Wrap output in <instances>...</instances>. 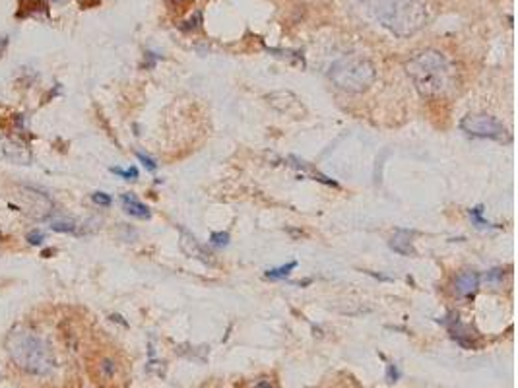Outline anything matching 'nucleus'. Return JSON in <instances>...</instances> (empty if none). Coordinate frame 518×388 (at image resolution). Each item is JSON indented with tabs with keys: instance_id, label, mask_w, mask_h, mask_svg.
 Here are the masks:
<instances>
[{
	"instance_id": "nucleus-14",
	"label": "nucleus",
	"mask_w": 518,
	"mask_h": 388,
	"mask_svg": "<svg viewBox=\"0 0 518 388\" xmlns=\"http://www.w3.org/2000/svg\"><path fill=\"white\" fill-rule=\"evenodd\" d=\"M111 173L118 175L127 181H136L138 179V169L136 167H128V169H120V167H111Z\"/></svg>"
},
{
	"instance_id": "nucleus-6",
	"label": "nucleus",
	"mask_w": 518,
	"mask_h": 388,
	"mask_svg": "<svg viewBox=\"0 0 518 388\" xmlns=\"http://www.w3.org/2000/svg\"><path fill=\"white\" fill-rule=\"evenodd\" d=\"M18 196L23 202V208L28 210L31 217L35 220H47L53 213V200L47 192H43L35 186H20Z\"/></svg>"
},
{
	"instance_id": "nucleus-18",
	"label": "nucleus",
	"mask_w": 518,
	"mask_h": 388,
	"mask_svg": "<svg viewBox=\"0 0 518 388\" xmlns=\"http://www.w3.org/2000/svg\"><path fill=\"white\" fill-rule=\"evenodd\" d=\"M481 212H483V208L481 206H478V208H474V210H470V217H472V222L474 223H478L479 227H485V225H489L483 217H481Z\"/></svg>"
},
{
	"instance_id": "nucleus-1",
	"label": "nucleus",
	"mask_w": 518,
	"mask_h": 388,
	"mask_svg": "<svg viewBox=\"0 0 518 388\" xmlns=\"http://www.w3.org/2000/svg\"><path fill=\"white\" fill-rule=\"evenodd\" d=\"M408 76L423 97H447L458 87L456 68L439 51H421L406 64Z\"/></svg>"
},
{
	"instance_id": "nucleus-8",
	"label": "nucleus",
	"mask_w": 518,
	"mask_h": 388,
	"mask_svg": "<svg viewBox=\"0 0 518 388\" xmlns=\"http://www.w3.org/2000/svg\"><path fill=\"white\" fill-rule=\"evenodd\" d=\"M120 204H122V210L132 217H138V220H150L152 217L150 208L144 202H140L132 192L120 194Z\"/></svg>"
},
{
	"instance_id": "nucleus-2",
	"label": "nucleus",
	"mask_w": 518,
	"mask_h": 388,
	"mask_svg": "<svg viewBox=\"0 0 518 388\" xmlns=\"http://www.w3.org/2000/svg\"><path fill=\"white\" fill-rule=\"evenodd\" d=\"M365 12L394 35L408 37L427 21V10L421 0H361Z\"/></svg>"
},
{
	"instance_id": "nucleus-17",
	"label": "nucleus",
	"mask_w": 518,
	"mask_h": 388,
	"mask_svg": "<svg viewBox=\"0 0 518 388\" xmlns=\"http://www.w3.org/2000/svg\"><path fill=\"white\" fill-rule=\"evenodd\" d=\"M91 200H93V204L101 206V208H107V206H111V202H113V198H111L107 192H93L91 194Z\"/></svg>"
},
{
	"instance_id": "nucleus-15",
	"label": "nucleus",
	"mask_w": 518,
	"mask_h": 388,
	"mask_svg": "<svg viewBox=\"0 0 518 388\" xmlns=\"http://www.w3.org/2000/svg\"><path fill=\"white\" fill-rule=\"evenodd\" d=\"M26 239H28V243H30V245H33V247H39V245H43V243H45L47 235H45L43 231H37V229H33V231L28 233V237H26Z\"/></svg>"
},
{
	"instance_id": "nucleus-11",
	"label": "nucleus",
	"mask_w": 518,
	"mask_h": 388,
	"mask_svg": "<svg viewBox=\"0 0 518 388\" xmlns=\"http://www.w3.org/2000/svg\"><path fill=\"white\" fill-rule=\"evenodd\" d=\"M181 247H183V251H185L188 256H196V258H200L202 262H208L206 256H210V254H206L204 249L198 245V241H196L188 231H185V229H181Z\"/></svg>"
},
{
	"instance_id": "nucleus-9",
	"label": "nucleus",
	"mask_w": 518,
	"mask_h": 388,
	"mask_svg": "<svg viewBox=\"0 0 518 388\" xmlns=\"http://www.w3.org/2000/svg\"><path fill=\"white\" fill-rule=\"evenodd\" d=\"M37 14H47L49 16V6L45 0H20V6L16 12V18H31Z\"/></svg>"
},
{
	"instance_id": "nucleus-4",
	"label": "nucleus",
	"mask_w": 518,
	"mask_h": 388,
	"mask_svg": "<svg viewBox=\"0 0 518 388\" xmlns=\"http://www.w3.org/2000/svg\"><path fill=\"white\" fill-rule=\"evenodd\" d=\"M375 76L377 70L373 62L363 57H343L330 66V80L340 89L350 93H361L369 89Z\"/></svg>"
},
{
	"instance_id": "nucleus-13",
	"label": "nucleus",
	"mask_w": 518,
	"mask_h": 388,
	"mask_svg": "<svg viewBox=\"0 0 518 388\" xmlns=\"http://www.w3.org/2000/svg\"><path fill=\"white\" fill-rule=\"evenodd\" d=\"M295 268H297V262L291 260V262H287V264H284V266H278V268L268 270L266 272V278H268V280H284V278H287V276L291 274V270H295Z\"/></svg>"
},
{
	"instance_id": "nucleus-16",
	"label": "nucleus",
	"mask_w": 518,
	"mask_h": 388,
	"mask_svg": "<svg viewBox=\"0 0 518 388\" xmlns=\"http://www.w3.org/2000/svg\"><path fill=\"white\" fill-rule=\"evenodd\" d=\"M210 241L217 245V247H227L229 245V233L225 231H215L210 235Z\"/></svg>"
},
{
	"instance_id": "nucleus-19",
	"label": "nucleus",
	"mask_w": 518,
	"mask_h": 388,
	"mask_svg": "<svg viewBox=\"0 0 518 388\" xmlns=\"http://www.w3.org/2000/svg\"><path fill=\"white\" fill-rule=\"evenodd\" d=\"M136 157L140 159V161H142V165L146 167L147 171H156V169H157V163L154 161V159H152V157H147L146 154H140V152H138Z\"/></svg>"
},
{
	"instance_id": "nucleus-22",
	"label": "nucleus",
	"mask_w": 518,
	"mask_h": 388,
	"mask_svg": "<svg viewBox=\"0 0 518 388\" xmlns=\"http://www.w3.org/2000/svg\"><path fill=\"white\" fill-rule=\"evenodd\" d=\"M8 45V37L4 35V37H0V55H4V48Z\"/></svg>"
},
{
	"instance_id": "nucleus-21",
	"label": "nucleus",
	"mask_w": 518,
	"mask_h": 388,
	"mask_svg": "<svg viewBox=\"0 0 518 388\" xmlns=\"http://www.w3.org/2000/svg\"><path fill=\"white\" fill-rule=\"evenodd\" d=\"M398 377H400V373H398L396 365H388V371H386V378H388V382H394Z\"/></svg>"
},
{
	"instance_id": "nucleus-24",
	"label": "nucleus",
	"mask_w": 518,
	"mask_h": 388,
	"mask_svg": "<svg viewBox=\"0 0 518 388\" xmlns=\"http://www.w3.org/2000/svg\"><path fill=\"white\" fill-rule=\"evenodd\" d=\"M51 2H55V4H62V2H66V0H51Z\"/></svg>"
},
{
	"instance_id": "nucleus-7",
	"label": "nucleus",
	"mask_w": 518,
	"mask_h": 388,
	"mask_svg": "<svg viewBox=\"0 0 518 388\" xmlns=\"http://www.w3.org/2000/svg\"><path fill=\"white\" fill-rule=\"evenodd\" d=\"M479 287V274L474 270H464L460 272L454 280V291L462 295V297H470L474 295L476 289Z\"/></svg>"
},
{
	"instance_id": "nucleus-20",
	"label": "nucleus",
	"mask_w": 518,
	"mask_h": 388,
	"mask_svg": "<svg viewBox=\"0 0 518 388\" xmlns=\"http://www.w3.org/2000/svg\"><path fill=\"white\" fill-rule=\"evenodd\" d=\"M167 4L173 6V10H177V6H179V10H185L186 6H192L194 0H167Z\"/></svg>"
},
{
	"instance_id": "nucleus-10",
	"label": "nucleus",
	"mask_w": 518,
	"mask_h": 388,
	"mask_svg": "<svg viewBox=\"0 0 518 388\" xmlns=\"http://www.w3.org/2000/svg\"><path fill=\"white\" fill-rule=\"evenodd\" d=\"M390 249L394 252H398L402 256H415V249L411 245L410 233L408 231H398L390 239Z\"/></svg>"
},
{
	"instance_id": "nucleus-3",
	"label": "nucleus",
	"mask_w": 518,
	"mask_h": 388,
	"mask_svg": "<svg viewBox=\"0 0 518 388\" xmlns=\"http://www.w3.org/2000/svg\"><path fill=\"white\" fill-rule=\"evenodd\" d=\"M6 348L14 363L30 375L45 377L57 367L51 346L30 330H14L6 340Z\"/></svg>"
},
{
	"instance_id": "nucleus-12",
	"label": "nucleus",
	"mask_w": 518,
	"mask_h": 388,
	"mask_svg": "<svg viewBox=\"0 0 518 388\" xmlns=\"http://www.w3.org/2000/svg\"><path fill=\"white\" fill-rule=\"evenodd\" d=\"M49 227L57 233H74L78 225H76L74 220H70V217H59V220H51Z\"/></svg>"
},
{
	"instance_id": "nucleus-5",
	"label": "nucleus",
	"mask_w": 518,
	"mask_h": 388,
	"mask_svg": "<svg viewBox=\"0 0 518 388\" xmlns=\"http://www.w3.org/2000/svg\"><path fill=\"white\" fill-rule=\"evenodd\" d=\"M460 128L468 136L474 138H489V140H505L508 136L507 128L503 123H499L495 116L476 113V115H466L460 120Z\"/></svg>"
},
{
	"instance_id": "nucleus-23",
	"label": "nucleus",
	"mask_w": 518,
	"mask_h": 388,
	"mask_svg": "<svg viewBox=\"0 0 518 388\" xmlns=\"http://www.w3.org/2000/svg\"><path fill=\"white\" fill-rule=\"evenodd\" d=\"M256 388H272V386H270V382L262 380V382H258V384H256Z\"/></svg>"
}]
</instances>
